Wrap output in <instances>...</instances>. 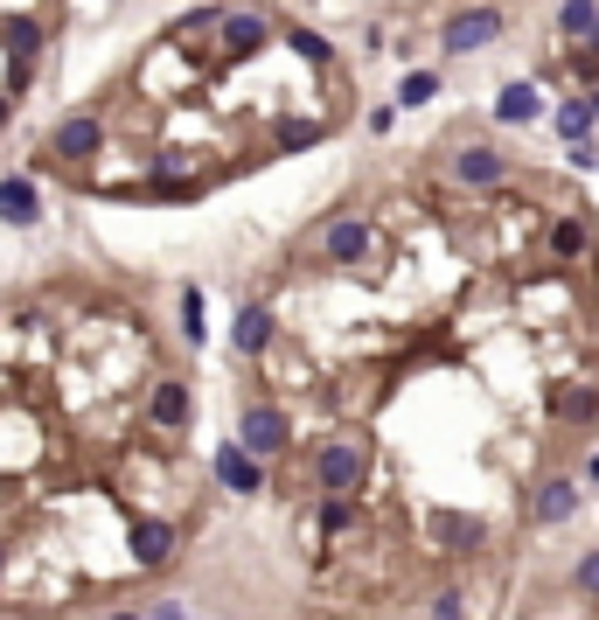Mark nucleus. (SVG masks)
I'll return each instance as SVG.
<instances>
[{
  "label": "nucleus",
  "mask_w": 599,
  "mask_h": 620,
  "mask_svg": "<svg viewBox=\"0 0 599 620\" xmlns=\"http://www.w3.org/2000/svg\"><path fill=\"white\" fill-rule=\"evenodd\" d=\"M362 468H370V460H362L356 439H328L321 460H315V474H321L328 496H356V488H362Z\"/></svg>",
  "instance_id": "1"
},
{
  "label": "nucleus",
  "mask_w": 599,
  "mask_h": 620,
  "mask_svg": "<svg viewBox=\"0 0 599 620\" xmlns=\"http://www.w3.org/2000/svg\"><path fill=\"white\" fill-rule=\"evenodd\" d=\"M238 447H244L251 460H272V453L286 447V411H279V404H251L244 419H238Z\"/></svg>",
  "instance_id": "2"
},
{
  "label": "nucleus",
  "mask_w": 599,
  "mask_h": 620,
  "mask_svg": "<svg viewBox=\"0 0 599 620\" xmlns=\"http://www.w3.org/2000/svg\"><path fill=\"white\" fill-rule=\"evenodd\" d=\"M98 147H106V119H98V112H70L63 126H57V140H49V153H57V161H91V153Z\"/></svg>",
  "instance_id": "3"
},
{
  "label": "nucleus",
  "mask_w": 599,
  "mask_h": 620,
  "mask_svg": "<svg viewBox=\"0 0 599 620\" xmlns=\"http://www.w3.org/2000/svg\"><path fill=\"white\" fill-rule=\"evenodd\" d=\"M217 36H223V57H258V49L272 42V21L266 14H217Z\"/></svg>",
  "instance_id": "4"
},
{
  "label": "nucleus",
  "mask_w": 599,
  "mask_h": 620,
  "mask_svg": "<svg viewBox=\"0 0 599 620\" xmlns=\"http://www.w3.org/2000/svg\"><path fill=\"white\" fill-rule=\"evenodd\" d=\"M495 36H502V8H467L460 21H447V49H453V57H467V49H488Z\"/></svg>",
  "instance_id": "5"
},
{
  "label": "nucleus",
  "mask_w": 599,
  "mask_h": 620,
  "mask_svg": "<svg viewBox=\"0 0 599 620\" xmlns=\"http://www.w3.org/2000/svg\"><path fill=\"white\" fill-rule=\"evenodd\" d=\"M321 251H328V266H356V258L370 251V223H362V217H335Z\"/></svg>",
  "instance_id": "6"
},
{
  "label": "nucleus",
  "mask_w": 599,
  "mask_h": 620,
  "mask_svg": "<svg viewBox=\"0 0 599 620\" xmlns=\"http://www.w3.org/2000/svg\"><path fill=\"white\" fill-rule=\"evenodd\" d=\"M217 481H223V488H238V496H251V488L266 481V460H251L238 439H230V447H217Z\"/></svg>",
  "instance_id": "7"
},
{
  "label": "nucleus",
  "mask_w": 599,
  "mask_h": 620,
  "mask_svg": "<svg viewBox=\"0 0 599 620\" xmlns=\"http://www.w3.org/2000/svg\"><path fill=\"white\" fill-rule=\"evenodd\" d=\"M453 174H460L467 189H488V182H502V174H509V161L495 147H460L453 153Z\"/></svg>",
  "instance_id": "8"
},
{
  "label": "nucleus",
  "mask_w": 599,
  "mask_h": 620,
  "mask_svg": "<svg viewBox=\"0 0 599 620\" xmlns=\"http://www.w3.org/2000/svg\"><path fill=\"white\" fill-rule=\"evenodd\" d=\"M168 558H174V530L161 523V516H140L133 523V564L153 572V564H168Z\"/></svg>",
  "instance_id": "9"
},
{
  "label": "nucleus",
  "mask_w": 599,
  "mask_h": 620,
  "mask_svg": "<svg viewBox=\"0 0 599 620\" xmlns=\"http://www.w3.org/2000/svg\"><path fill=\"white\" fill-rule=\"evenodd\" d=\"M153 426H161V432H181V426H189V383H181V377H161V383H153Z\"/></svg>",
  "instance_id": "10"
},
{
  "label": "nucleus",
  "mask_w": 599,
  "mask_h": 620,
  "mask_svg": "<svg viewBox=\"0 0 599 620\" xmlns=\"http://www.w3.org/2000/svg\"><path fill=\"white\" fill-rule=\"evenodd\" d=\"M495 119L502 126H530V119H543V98H537V84H502V98H495Z\"/></svg>",
  "instance_id": "11"
},
{
  "label": "nucleus",
  "mask_w": 599,
  "mask_h": 620,
  "mask_svg": "<svg viewBox=\"0 0 599 620\" xmlns=\"http://www.w3.org/2000/svg\"><path fill=\"white\" fill-rule=\"evenodd\" d=\"M0 217L8 223H36L42 217V196H36L29 174H8V182H0Z\"/></svg>",
  "instance_id": "12"
},
{
  "label": "nucleus",
  "mask_w": 599,
  "mask_h": 620,
  "mask_svg": "<svg viewBox=\"0 0 599 620\" xmlns=\"http://www.w3.org/2000/svg\"><path fill=\"white\" fill-rule=\"evenodd\" d=\"M266 342H272V307H244L238 328H230V349H238V356H266Z\"/></svg>",
  "instance_id": "13"
},
{
  "label": "nucleus",
  "mask_w": 599,
  "mask_h": 620,
  "mask_svg": "<svg viewBox=\"0 0 599 620\" xmlns=\"http://www.w3.org/2000/svg\"><path fill=\"white\" fill-rule=\"evenodd\" d=\"M579 509V481H543V496H537V523H565V516Z\"/></svg>",
  "instance_id": "14"
},
{
  "label": "nucleus",
  "mask_w": 599,
  "mask_h": 620,
  "mask_svg": "<svg viewBox=\"0 0 599 620\" xmlns=\"http://www.w3.org/2000/svg\"><path fill=\"white\" fill-rule=\"evenodd\" d=\"M558 29H565L571 42H586V36L599 29V0H565V8H558Z\"/></svg>",
  "instance_id": "15"
},
{
  "label": "nucleus",
  "mask_w": 599,
  "mask_h": 620,
  "mask_svg": "<svg viewBox=\"0 0 599 620\" xmlns=\"http://www.w3.org/2000/svg\"><path fill=\"white\" fill-rule=\"evenodd\" d=\"M8 49H14V63L29 70L42 57V21H8Z\"/></svg>",
  "instance_id": "16"
},
{
  "label": "nucleus",
  "mask_w": 599,
  "mask_h": 620,
  "mask_svg": "<svg viewBox=\"0 0 599 620\" xmlns=\"http://www.w3.org/2000/svg\"><path fill=\"white\" fill-rule=\"evenodd\" d=\"M592 244V230H586V217H558V230H551V251L558 258H579Z\"/></svg>",
  "instance_id": "17"
},
{
  "label": "nucleus",
  "mask_w": 599,
  "mask_h": 620,
  "mask_svg": "<svg viewBox=\"0 0 599 620\" xmlns=\"http://www.w3.org/2000/svg\"><path fill=\"white\" fill-rule=\"evenodd\" d=\"M426 98H439V70H405L398 106H426Z\"/></svg>",
  "instance_id": "18"
},
{
  "label": "nucleus",
  "mask_w": 599,
  "mask_h": 620,
  "mask_svg": "<svg viewBox=\"0 0 599 620\" xmlns=\"http://www.w3.org/2000/svg\"><path fill=\"white\" fill-rule=\"evenodd\" d=\"M558 133L565 140H586L592 133V106H586V98H565V106H558Z\"/></svg>",
  "instance_id": "19"
},
{
  "label": "nucleus",
  "mask_w": 599,
  "mask_h": 620,
  "mask_svg": "<svg viewBox=\"0 0 599 620\" xmlns=\"http://www.w3.org/2000/svg\"><path fill=\"white\" fill-rule=\"evenodd\" d=\"M286 49L307 57V63H328V36H321V29H293V36H286Z\"/></svg>",
  "instance_id": "20"
},
{
  "label": "nucleus",
  "mask_w": 599,
  "mask_h": 620,
  "mask_svg": "<svg viewBox=\"0 0 599 620\" xmlns=\"http://www.w3.org/2000/svg\"><path fill=\"white\" fill-rule=\"evenodd\" d=\"M181 334L202 342V287H181Z\"/></svg>",
  "instance_id": "21"
},
{
  "label": "nucleus",
  "mask_w": 599,
  "mask_h": 620,
  "mask_svg": "<svg viewBox=\"0 0 599 620\" xmlns=\"http://www.w3.org/2000/svg\"><path fill=\"white\" fill-rule=\"evenodd\" d=\"M571 579H579L586 600H599V551H592V558H579V572H571Z\"/></svg>",
  "instance_id": "22"
},
{
  "label": "nucleus",
  "mask_w": 599,
  "mask_h": 620,
  "mask_svg": "<svg viewBox=\"0 0 599 620\" xmlns=\"http://www.w3.org/2000/svg\"><path fill=\"white\" fill-rule=\"evenodd\" d=\"M571 77L592 84V77H599V49H571Z\"/></svg>",
  "instance_id": "23"
},
{
  "label": "nucleus",
  "mask_w": 599,
  "mask_h": 620,
  "mask_svg": "<svg viewBox=\"0 0 599 620\" xmlns=\"http://www.w3.org/2000/svg\"><path fill=\"white\" fill-rule=\"evenodd\" d=\"M328 133V126H286V133H279V147H315Z\"/></svg>",
  "instance_id": "24"
},
{
  "label": "nucleus",
  "mask_w": 599,
  "mask_h": 620,
  "mask_svg": "<svg viewBox=\"0 0 599 620\" xmlns=\"http://www.w3.org/2000/svg\"><path fill=\"white\" fill-rule=\"evenodd\" d=\"M432 620H460V592H439V607H432Z\"/></svg>",
  "instance_id": "25"
},
{
  "label": "nucleus",
  "mask_w": 599,
  "mask_h": 620,
  "mask_svg": "<svg viewBox=\"0 0 599 620\" xmlns=\"http://www.w3.org/2000/svg\"><path fill=\"white\" fill-rule=\"evenodd\" d=\"M586 474H592V481H599V453H592V468H586Z\"/></svg>",
  "instance_id": "26"
},
{
  "label": "nucleus",
  "mask_w": 599,
  "mask_h": 620,
  "mask_svg": "<svg viewBox=\"0 0 599 620\" xmlns=\"http://www.w3.org/2000/svg\"><path fill=\"white\" fill-rule=\"evenodd\" d=\"M161 620H181V613H174V607H161Z\"/></svg>",
  "instance_id": "27"
},
{
  "label": "nucleus",
  "mask_w": 599,
  "mask_h": 620,
  "mask_svg": "<svg viewBox=\"0 0 599 620\" xmlns=\"http://www.w3.org/2000/svg\"><path fill=\"white\" fill-rule=\"evenodd\" d=\"M586 42H592V49H599V29H592V36H586Z\"/></svg>",
  "instance_id": "28"
},
{
  "label": "nucleus",
  "mask_w": 599,
  "mask_h": 620,
  "mask_svg": "<svg viewBox=\"0 0 599 620\" xmlns=\"http://www.w3.org/2000/svg\"><path fill=\"white\" fill-rule=\"evenodd\" d=\"M112 620H133V613H112Z\"/></svg>",
  "instance_id": "29"
}]
</instances>
